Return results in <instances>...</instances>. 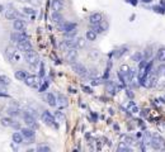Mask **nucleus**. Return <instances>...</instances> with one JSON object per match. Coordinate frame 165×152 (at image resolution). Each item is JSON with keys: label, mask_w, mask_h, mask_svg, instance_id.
I'll list each match as a JSON object with an SVG mask.
<instances>
[{"label": "nucleus", "mask_w": 165, "mask_h": 152, "mask_svg": "<svg viewBox=\"0 0 165 152\" xmlns=\"http://www.w3.org/2000/svg\"><path fill=\"white\" fill-rule=\"evenodd\" d=\"M107 89H108V91L111 92V94H116L117 92V90H116V85L113 82H111V81H108L107 82Z\"/></svg>", "instance_id": "nucleus-30"}, {"label": "nucleus", "mask_w": 165, "mask_h": 152, "mask_svg": "<svg viewBox=\"0 0 165 152\" xmlns=\"http://www.w3.org/2000/svg\"><path fill=\"white\" fill-rule=\"evenodd\" d=\"M71 67H73V71L79 76H84V75L88 74V70H86V67L83 63L74 62V63H71Z\"/></svg>", "instance_id": "nucleus-5"}, {"label": "nucleus", "mask_w": 165, "mask_h": 152, "mask_svg": "<svg viewBox=\"0 0 165 152\" xmlns=\"http://www.w3.org/2000/svg\"><path fill=\"white\" fill-rule=\"evenodd\" d=\"M46 101L50 107H56L57 105V99H56L55 94H52V92H47L46 94Z\"/></svg>", "instance_id": "nucleus-16"}, {"label": "nucleus", "mask_w": 165, "mask_h": 152, "mask_svg": "<svg viewBox=\"0 0 165 152\" xmlns=\"http://www.w3.org/2000/svg\"><path fill=\"white\" fill-rule=\"evenodd\" d=\"M65 58L69 63H74L77 60V51L76 48H67L66 53H65Z\"/></svg>", "instance_id": "nucleus-6"}, {"label": "nucleus", "mask_w": 165, "mask_h": 152, "mask_svg": "<svg viewBox=\"0 0 165 152\" xmlns=\"http://www.w3.org/2000/svg\"><path fill=\"white\" fill-rule=\"evenodd\" d=\"M84 91H85V92H92L89 88H85V86H84Z\"/></svg>", "instance_id": "nucleus-47"}, {"label": "nucleus", "mask_w": 165, "mask_h": 152, "mask_svg": "<svg viewBox=\"0 0 165 152\" xmlns=\"http://www.w3.org/2000/svg\"><path fill=\"white\" fill-rule=\"evenodd\" d=\"M21 133L23 134L24 138H27V139H29V141H33L34 137H36V132H34V128H31V127L21 128Z\"/></svg>", "instance_id": "nucleus-9"}, {"label": "nucleus", "mask_w": 165, "mask_h": 152, "mask_svg": "<svg viewBox=\"0 0 165 152\" xmlns=\"http://www.w3.org/2000/svg\"><path fill=\"white\" fill-rule=\"evenodd\" d=\"M12 84V80L9 76H6V75H0V85H3V86H9Z\"/></svg>", "instance_id": "nucleus-23"}, {"label": "nucleus", "mask_w": 165, "mask_h": 152, "mask_svg": "<svg viewBox=\"0 0 165 152\" xmlns=\"http://www.w3.org/2000/svg\"><path fill=\"white\" fill-rule=\"evenodd\" d=\"M17 55V48L13 47V46H9L5 48V57L8 58L9 61H13L14 60V56Z\"/></svg>", "instance_id": "nucleus-14"}, {"label": "nucleus", "mask_w": 165, "mask_h": 152, "mask_svg": "<svg viewBox=\"0 0 165 152\" xmlns=\"http://www.w3.org/2000/svg\"><path fill=\"white\" fill-rule=\"evenodd\" d=\"M5 18L8 20H14L17 18H19V14H18V12H17L15 9L10 8V9H6L5 10Z\"/></svg>", "instance_id": "nucleus-13"}, {"label": "nucleus", "mask_w": 165, "mask_h": 152, "mask_svg": "<svg viewBox=\"0 0 165 152\" xmlns=\"http://www.w3.org/2000/svg\"><path fill=\"white\" fill-rule=\"evenodd\" d=\"M37 151H39V152H50L51 151V147L47 146V145H39L37 147Z\"/></svg>", "instance_id": "nucleus-34"}, {"label": "nucleus", "mask_w": 165, "mask_h": 152, "mask_svg": "<svg viewBox=\"0 0 165 152\" xmlns=\"http://www.w3.org/2000/svg\"><path fill=\"white\" fill-rule=\"evenodd\" d=\"M56 117L58 118V119H60V121H64V115H62V113H60V112H57V113H56Z\"/></svg>", "instance_id": "nucleus-44"}, {"label": "nucleus", "mask_w": 165, "mask_h": 152, "mask_svg": "<svg viewBox=\"0 0 165 152\" xmlns=\"http://www.w3.org/2000/svg\"><path fill=\"white\" fill-rule=\"evenodd\" d=\"M17 48H18L19 51H22V52H28V51L33 49L32 47V43L29 42V39H23V41H19L18 43H17Z\"/></svg>", "instance_id": "nucleus-7"}, {"label": "nucleus", "mask_w": 165, "mask_h": 152, "mask_svg": "<svg viewBox=\"0 0 165 152\" xmlns=\"http://www.w3.org/2000/svg\"><path fill=\"white\" fill-rule=\"evenodd\" d=\"M122 142H125L126 145H132V143H135V139L132 138V137H129V136H123V141Z\"/></svg>", "instance_id": "nucleus-36"}, {"label": "nucleus", "mask_w": 165, "mask_h": 152, "mask_svg": "<svg viewBox=\"0 0 165 152\" xmlns=\"http://www.w3.org/2000/svg\"><path fill=\"white\" fill-rule=\"evenodd\" d=\"M41 118H42V121L45 122L47 125H51V127H57V124H56V118L52 115L50 112H47V110H45L42 113V115H41Z\"/></svg>", "instance_id": "nucleus-4"}, {"label": "nucleus", "mask_w": 165, "mask_h": 152, "mask_svg": "<svg viewBox=\"0 0 165 152\" xmlns=\"http://www.w3.org/2000/svg\"><path fill=\"white\" fill-rule=\"evenodd\" d=\"M127 95H128L129 98H132V96H133V94H132V92H129V90H127Z\"/></svg>", "instance_id": "nucleus-46"}, {"label": "nucleus", "mask_w": 165, "mask_h": 152, "mask_svg": "<svg viewBox=\"0 0 165 152\" xmlns=\"http://www.w3.org/2000/svg\"><path fill=\"white\" fill-rule=\"evenodd\" d=\"M10 127H13L14 129H21V124H19L18 122H15V121H13V122H12Z\"/></svg>", "instance_id": "nucleus-41"}, {"label": "nucleus", "mask_w": 165, "mask_h": 152, "mask_svg": "<svg viewBox=\"0 0 165 152\" xmlns=\"http://www.w3.org/2000/svg\"><path fill=\"white\" fill-rule=\"evenodd\" d=\"M39 82H41L39 79L37 78V76H34V75H28L27 78L24 79V84L27 86H29V88H36Z\"/></svg>", "instance_id": "nucleus-10"}, {"label": "nucleus", "mask_w": 165, "mask_h": 152, "mask_svg": "<svg viewBox=\"0 0 165 152\" xmlns=\"http://www.w3.org/2000/svg\"><path fill=\"white\" fill-rule=\"evenodd\" d=\"M156 60L160 62H165V47H161L156 52Z\"/></svg>", "instance_id": "nucleus-24"}, {"label": "nucleus", "mask_w": 165, "mask_h": 152, "mask_svg": "<svg viewBox=\"0 0 165 152\" xmlns=\"http://www.w3.org/2000/svg\"><path fill=\"white\" fill-rule=\"evenodd\" d=\"M23 121H24V123L27 124L28 127H31V128H37V127H38L37 121H36V117H33L32 114H29L27 110L23 113Z\"/></svg>", "instance_id": "nucleus-3"}, {"label": "nucleus", "mask_w": 165, "mask_h": 152, "mask_svg": "<svg viewBox=\"0 0 165 152\" xmlns=\"http://www.w3.org/2000/svg\"><path fill=\"white\" fill-rule=\"evenodd\" d=\"M84 47H85V39H83V38H77L76 48H84Z\"/></svg>", "instance_id": "nucleus-37"}, {"label": "nucleus", "mask_w": 165, "mask_h": 152, "mask_svg": "<svg viewBox=\"0 0 165 152\" xmlns=\"http://www.w3.org/2000/svg\"><path fill=\"white\" fill-rule=\"evenodd\" d=\"M158 75H165V65H160L158 67V72H156Z\"/></svg>", "instance_id": "nucleus-39"}, {"label": "nucleus", "mask_w": 165, "mask_h": 152, "mask_svg": "<svg viewBox=\"0 0 165 152\" xmlns=\"http://www.w3.org/2000/svg\"><path fill=\"white\" fill-rule=\"evenodd\" d=\"M119 72H121V74H127V72H129V67H128L127 65H122V66H121Z\"/></svg>", "instance_id": "nucleus-38"}, {"label": "nucleus", "mask_w": 165, "mask_h": 152, "mask_svg": "<svg viewBox=\"0 0 165 152\" xmlns=\"http://www.w3.org/2000/svg\"><path fill=\"white\" fill-rule=\"evenodd\" d=\"M23 13H24V14H27V15H33V14H36V10H34L33 8L25 6V8H23Z\"/></svg>", "instance_id": "nucleus-33"}, {"label": "nucleus", "mask_w": 165, "mask_h": 152, "mask_svg": "<svg viewBox=\"0 0 165 152\" xmlns=\"http://www.w3.org/2000/svg\"><path fill=\"white\" fill-rule=\"evenodd\" d=\"M144 3H151V0H142Z\"/></svg>", "instance_id": "nucleus-49"}, {"label": "nucleus", "mask_w": 165, "mask_h": 152, "mask_svg": "<svg viewBox=\"0 0 165 152\" xmlns=\"http://www.w3.org/2000/svg\"><path fill=\"white\" fill-rule=\"evenodd\" d=\"M10 41L13 42V43H18V42L21 41V32L15 31V32H12L10 33Z\"/></svg>", "instance_id": "nucleus-25"}, {"label": "nucleus", "mask_w": 165, "mask_h": 152, "mask_svg": "<svg viewBox=\"0 0 165 152\" xmlns=\"http://www.w3.org/2000/svg\"><path fill=\"white\" fill-rule=\"evenodd\" d=\"M39 65H41V70H39V78H43V76H45V66H43V63H42V62H39Z\"/></svg>", "instance_id": "nucleus-42"}, {"label": "nucleus", "mask_w": 165, "mask_h": 152, "mask_svg": "<svg viewBox=\"0 0 165 152\" xmlns=\"http://www.w3.org/2000/svg\"><path fill=\"white\" fill-rule=\"evenodd\" d=\"M77 27L76 23H73V22H62L61 24L58 25L60 31H62L64 33H67V32H71V31H75Z\"/></svg>", "instance_id": "nucleus-8"}, {"label": "nucleus", "mask_w": 165, "mask_h": 152, "mask_svg": "<svg viewBox=\"0 0 165 152\" xmlns=\"http://www.w3.org/2000/svg\"><path fill=\"white\" fill-rule=\"evenodd\" d=\"M18 2H22V3H28V2H31V0H18Z\"/></svg>", "instance_id": "nucleus-48"}, {"label": "nucleus", "mask_w": 165, "mask_h": 152, "mask_svg": "<svg viewBox=\"0 0 165 152\" xmlns=\"http://www.w3.org/2000/svg\"><path fill=\"white\" fill-rule=\"evenodd\" d=\"M13 28H14V31H18V32L24 31L25 29V22L23 19H19V18L14 19L13 20Z\"/></svg>", "instance_id": "nucleus-11"}, {"label": "nucleus", "mask_w": 165, "mask_h": 152, "mask_svg": "<svg viewBox=\"0 0 165 152\" xmlns=\"http://www.w3.org/2000/svg\"><path fill=\"white\" fill-rule=\"evenodd\" d=\"M12 122H13V119H12L10 117H4V118L0 119V124H2L3 127H10Z\"/></svg>", "instance_id": "nucleus-27"}, {"label": "nucleus", "mask_w": 165, "mask_h": 152, "mask_svg": "<svg viewBox=\"0 0 165 152\" xmlns=\"http://www.w3.org/2000/svg\"><path fill=\"white\" fill-rule=\"evenodd\" d=\"M24 60L27 61V63L31 65V66L39 65V56H38L37 52H34L33 49L28 51V52H24Z\"/></svg>", "instance_id": "nucleus-1"}, {"label": "nucleus", "mask_w": 165, "mask_h": 152, "mask_svg": "<svg viewBox=\"0 0 165 152\" xmlns=\"http://www.w3.org/2000/svg\"><path fill=\"white\" fill-rule=\"evenodd\" d=\"M52 22H54L55 24H57V25H60L64 22V18H62V15L60 14V12H54L52 13Z\"/></svg>", "instance_id": "nucleus-18"}, {"label": "nucleus", "mask_w": 165, "mask_h": 152, "mask_svg": "<svg viewBox=\"0 0 165 152\" xmlns=\"http://www.w3.org/2000/svg\"><path fill=\"white\" fill-rule=\"evenodd\" d=\"M118 151L119 152H123V151H131V147H129L128 145H126L125 142H121L118 145Z\"/></svg>", "instance_id": "nucleus-29"}, {"label": "nucleus", "mask_w": 165, "mask_h": 152, "mask_svg": "<svg viewBox=\"0 0 165 152\" xmlns=\"http://www.w3.org/2000/svg\"><path fill=\"white\" fill-rule=\"evenodd\" d=\"M125 52H127V48H126V47H122V48H119V49L114 51V52H113V56H114L116 58H119Z\"/></svg>", "instance_id": "nucleus-28"}, {"label": "nucleus", "mask_w": 165, "mask_h": 152, "mask_svg": "<svg viewBox=\"0 0 165 152\" xmlns=\"http://www.w3.org/2000/svg\"><path fill=\"white\" fill-rule=\"evenodd\" d=\"M0 96H3V98H9V95H8L5 91H4V92H3V91H0Z\"/></svg>", "instance_id": "nucleus-45"}, {"label": "nucleus", "mask_w": 165, "mask_h": 152, "mask_svg": "<svg viewBox=\"0 0 165 152\" xmlns=\"http://www.w3.org/2000/svg\"><path fill=\"white\" fill-rule=\"evenodd\" d=\"M103 20V15L100 13H93L89 16V23L90 24H100Z\"/></svg>", "instance_id": "nucleus-12"}, {"label": "nucleus", "mask_w": 165, "mask_h": 152, "mask_svg": "<svg viewBox=\"0 0 165 152\" xmlns=\"http://www.w3.org/2000/svg\"><path fill=\"white\" fill-rule=\"evenodd\" d=\"M132 60H133L135 62H140V61L142 60V53H141V52L133 53V55H132Z\"/></svg>", "instance_id": "nucleus-35"}, {"label": "nucleus", "mask_w": 165, "mask_h": 152, "mask_svg": "<svg viewBox=\"0 0 165 152\" xmlns=\"http://www.w3.org/2000/svg\"><path fill=\"white\" fill-rule=\"evenodd\" d=\"M76 42H77V38H66L61 46L65 48H76Z\"/></svg>", "instance_id": "nucleus-15"}, {"label": "nucleus", "mask_w": 165, "mask_h": 152, "mask_svg": "<svg viewBox=\"0 0 165 152\" xmlns=\"http://www.w3.org/2000/svg\"><path fill=\"white\" fill-rule=\"evenodd\" d=\"M128 112H131V113H138V108H137V105L133 103V101H131V103L128 104Z\"/></svg>", "instance_id": "nucleus-31"}, {"label": "nucleus", "mask_w": 165, "mask_h": 152, "mask_svg": "<svg viewBox=\"0 0 165 152\" xmlns=\"http://www.w3.org/2000/svg\"><path fill=\"white\" fill-rule=\"evenodd\" d=\"M100 79H97V80H95V79H93V82H92V85H95V86H97V85H99V84H100Z\"/></svg>", "instance_id": "nucleus-43"}, {"label": "nucleus", "mask_w": 165, "mask_h": 152, "mask_svg": "<svg viewBox=\"0 0 165 152\" xmlns=\"http://www.w3.org/2000/svg\"><path fill=\"white\" fill-rule=\"evenodd\" d=\"M64 8L62 0H52V9L54 12H61Z\"/></svg>", "instance_id": "nucleus-20"}, {"label": "nucleus", "mask_w": 165, "mask_h": 152, "mask_svg": "<svg viewBox=\"0 0 165 152\" xmlns=\"http://www.w3.org/2000/svg\"><path fill=\"white\" fill-rule=\"evenodd\" d=\"M6 113L10 117H18L21 114V109L18 107H9L6 109Z\"/></svg>", "instance_id": "nucleus-22"}, {"label": "nucleus", "mask_w": 165, "mask_h": 152, "mask_svg": "<svg viewBox=\"0 0 165 152\" xmlns=\"http://www.w3.org/2000/svg\"><path fill=\"white\" fill-rule=\"evenodd\" d=\"M57 104H60V107H67L69 105V100H67V98L64 95V94H58L57 95Z\"/></svg>", "instance_id": "nucleus-21"}, {"label": "nucleus", "mask_w": 165, "mask_h": 152, "mask_svg": "<svg viewBox=\"0 0 165 152\" xmlns=\"http://www.w3.org/2000/svg\"><path fill=\"white\" fill-rule=\"evenodd\" d=\"M47 88H48V82H43V84H42V86L38 89V91H39V92H43Z\"/></svg>", "instance_id": "nucleus-40"}, {"label": "nucleus", "mask_w": 165, "mask_h": 152, "mask_svg": "<svg viewBox=\"0 0 165 152\" xmlns=\"http://www.w3.org/2000/svg\"><path fill=\"white\" fill-rule=\"evenodd\" d=\"M12 139H13V142L15 143V145H22L24 137H23V134L21 132H14L13 136H12Z\"/></svg>", "instance_id": "nucleus-17"}, {"label": "nucleus", "mask_w": 165, "mask_h": 152, "mask_svg": "<svg viewBox=\"0 0 165 152\" xmlns=\"http://www.w3.org/2000/svg\"><path fill=\"white\" fill-rule=\"evenodd\" d=\"M150 143H151V134L149 132H146L145 136H144V145L145 146H149Z\"/></svg>", "instance_id": "nucleus-32"}, {"label": "nucleus", "mask_w": 165, "mask_h": 152, "mask_svg": "<svg viewBox=\"0 0 165 152\" xmlns=\"http://www.w3.org/2000/svg\"><path fill=\"white\" fill-rule=\"evenodd\" d=\"M85 38H86V41H95V39H97V33H95L93 29L86 31V33H85Z\"/></svg>", "instance_id": "nucleus-26"}, {"label": "nucleus", "mask_w": 165, "mask_h": 152, "mask_svg": "<svg viewBox=\"0 0 165 152\" xmlns=\"http://www.w3.org/2000/svg\"><path fill=\"white\" fill-rule=\"evenodd\" d=\"M164 99H165V96H164Z\"/></svg>", "instance_id": "nucleus-50"}, {"label": "nucleus", "mask_w": 165, "mask_h": 152, "mask_svg": "<svg viewBox=\"0 0 165 152\" xmlns=\"http://www.w3.org/2000/svg\"><path fill=\"white\" fill-rule=\"evenodd\" d=\"M14 76H15V79H17V80L24 81V79L28 76V72L25 71V70H17L15 74H14Z\"/></svg>", "instance_id": "nucleus-19"}, {"label": "nucleus", "mask_w": 165, "mask_h": 152, "mask_svg": "<svg viewBox=\"0 0 165 152\" xmlns=\"http://www.w3.org/2000/svg\"><path fill=\"white\" fill-rule=\"evenodd\" d=\"M151 147L156 151H160V150H164L165 148V141L161 136L159 134H152L151 136Z\"/></svg>", "instance_id": "nucleus-2"}]
</instances>
